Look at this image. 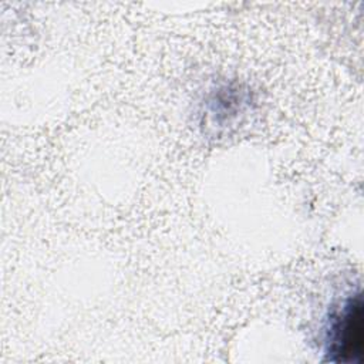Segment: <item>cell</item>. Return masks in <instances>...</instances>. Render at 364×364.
I'll return each instance as SVG.
<instances>
[{
    "label": "cell",
    "instance_id": "obj_1",
    "mask_svg": "<svg viewBox=\"0 0 364 364\" xmlns=\"http://www.w3.org/2000/svg\"><path fill=\"white\" fill-rule=\"evenodd\" d=\"M326 354L330 361L350 363L363 354V303L360 293L346 297L336 307L326 327Z\"/></svg>",
    "mask_w": 364,
    "mask_h": 364
}]
</instances>
